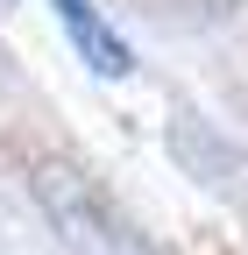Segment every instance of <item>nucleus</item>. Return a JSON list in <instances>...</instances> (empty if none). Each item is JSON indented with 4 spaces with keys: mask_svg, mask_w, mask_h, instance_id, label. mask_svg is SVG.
I'll use <instances>...</instances> for the list:
<instances>
[{
    "mask_svg": "<svg viewBox=\"0 0 248 255\" xmlns=\"http://www.w3.org/2000/svg\"><path fill=\"white\" fill-rule=\"evenodd\" d=\"M50 7H57V21H64L71 28V43L85 50V64H92V71H107V78H121V71H128V43H121L114 36V28H107V14L100 7H92V0H50Z\"/></svg>",
    "mask_w": 248,
    "mask_h": 255,
    "instance_id": "f257e3e1",
    "label": "nucleus"
}]
</instances>
